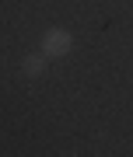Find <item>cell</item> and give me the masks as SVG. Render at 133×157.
<instances>
[{
    "label": "cell",
    "instance_id": "obj_1",
    "mask_svg": "<svg viewBox=\"0 0 133 157\" xmlns=\"http://www.w3.org/2000/svg\"><path fill=\"white\" fill-rule=\"evenodd\" d=\"M70 49H74V39H70L66 28H49V32L42 35V52H46V56L60 59V56H66Z\"/></svg>",
    "mask_w": 133,
    "mask_h": 157
},
{
    "label": "cell",
    "instance_id": "obj_2",
    "mask_svg": "<svg viewBox=\"0 0 133 157\" xmlns=\"http://www.w3.org/2000/svg\"><path fill=\"white\" fill-rule=\"evenodd\" d=\"M21 70H25V77H39V73L46 70V59L39 56V52H28V56L21 59Z\"/></svg>",
    "mask_w": 133,
    "mask_h": 157
}]
</instances>
